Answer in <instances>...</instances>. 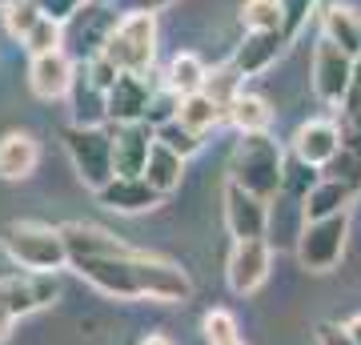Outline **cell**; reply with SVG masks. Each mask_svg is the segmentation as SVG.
<instances>
[{"label": "cell", "instance_id": "28", "mask_svg": "<svg viewBox=\"0 0 361 345\" xmlns=\"http://www.w3.org/2000/svg\"><path fill=\"white\" fill-rule=\"evenodd\" d=\"M241 25L245 32H281V0H245L241 4Z\"/></svg>", "mask_w": 361, "mask_h": 345}, {"label": "cell", "instance_id": "4", "mask_svg": "<svg viewBox=\"0 0 361 345\" xmlns=\"http://www.w3.org/2000/svg\"><path fill=\"white\" fill-rule=\"evenodd\" d=\"M116 73H153L157 61V13H125L116 16V28L101 52Z\"/></svg>", "mask_w": 361, "mask_h": 345}, {"label": "cell", "instance_id": "36", "mask_svg": "<svg viewBox=\"0 0 361 345\" xmlns=\"http://www.w3.org/2000/svg\"><path fill=\"white\" fill-rule=\"evenodd\" d=\"M341 109H345V125L361 133V61L353 68V80H349V92H345V101H341Z\"/></svg>", "mask_w": 361, "mask_h": 345}, {"label": "cell", "instance_id": "38", "mask_svg": "<svg viewBox=\"0 0 361 345\" xmlns=\"http://www.w3.org/2000/svg\"><path fill=\"white\" fill-rule=\"evenodd\" d=\"M125 4V13H157V8H165L173 0H121Z\"/></svg>", "mask_w": 361, "mask_h": 345}, {"label": "cell", "instance_id": "39", "mask_svg": "<svg viewBox=\"0 0 361 345\" xmlns=\"http://www.w3.org/2000/svg\"><path fill=\"white\" fill-rule=\"evenodd\" d=\"M13 325H16V317H13V313H8L4 305H0V345L13 337Z\"/></svg>", "mask_w": 361, "mask_h": 345}, {"label": "cell", "instance_id": "9", "mask_svg": "<svg viewBox=\"0 0 361 345\" xmlns=\"http://www.w3.org/2000/svg\"><path fill=\"white\" fill-rule=\"evenodd\" d=\"M269 269H273V253L265 237H253V241H237L229 253V265H225V277H229L233 293H257L261 285L269 282Z\"/></svg>", "mask_w": 361, "mask_h": 345}, {"label": "cell", "instance_id": "42", "mask_svg": "<svg viewBox=\"0 0 361 345\" xmlns=\"http://www.w3.org/2000/svg\"><path fill=\"white\" fill-rule=\"evenodd\" d=\"M8 4H16V0H0V8H8Z\"/></svg>", "mask_w": 361, "mask_h": 345}, {"label": "cell", "instance_id": "19", "mask_svg": "<svg viewBox=\"0 0 361 345\" xmlns=\"http://www.w3.org/2000/svg\"><path fill=\"white\" fill-rule=\"evenodd\" d=\"M285 44H289L285 32H245V40L233 52V68H237L241 77H261V73L285 52Z\"/></svg>", "mask_w": 361, "mask_h": 345}, {"label": "cell", "instance_id": "40", "mask_svg": "<svg viewBox=\"0 0 361 345\" xmlns=\"http://www.w3.org/2000/svg\"><path fill=\"white\" fill-rule=\"evenodd\" d=\"M345 329H349V337H353V341L361 345V313H357V317H353V321H349Z\"/></svg>", "mask_w": 361, "mask_h": 345}, {"label": "cell", "instance_id": "33", "mask_svg": "<svg viewBox=\"0 0 361 345\" xmlns=\"http://www.w3.org/2000/svg\"><path fill=\"white\" fill-rule=\"evenodd\" d=\"M0 16H4V28H8V37L25 40L28 32H32V25L40 20V8L32 4V0H16V4H8V8H0Z\"/></svg>", "mask_w": 361, "mask_h": 345}, {"label": "cell", "instance_id": "14", "mask_svg": "<svg viewBox=\"0 0 361 345\" xmlns=\"http://www.w3.org/2000/svg\"><path fill=\"white\" fill-rule=\"evenodd\" d=\"M73 77H77V61L65 49L32 56V64H28V85H32V92H37L40 101H61V97H68Z\"/></svg>", "mask_w": 361, "mask_h": 345}, {"label": "cell", "instance_id": "11", "mask_svg": "<svg viewBox=\"0 0 361 345\" xmlns=\"http://www.w3.org/2000/svg\"><path fill=\"white\" fill-rule=\"evenodd\" d=\"M225 225L237 241H253L265 237L269 229V201H261L253 193H245L241 185H225Z\"/></svg>", "mask_w": 361, "mask_h": 345}, {"label": "cell", "instance_id": "32", "mask_svg": "<svg viewBox=\"0 0 361 345\" xmlns=\"http://www.w3.org/2000/svg\"><path fill=\"white\" fill-rule=\"evenodd\" d=\"M177 109H180V97L173 89H165V80L153 89V97H149V109H145V125H169V121H177Z\"/></svg>", "mask_w": 361, "mask_h": 345}, {"label": "cell", "instance_id": "5", "mask_svg": "<svg viewBox=\"0 0 361 345\" xmlns=\"http://www.w3.org/2000/svg\"><path fill=\"white\" fill-rule=\"evenodd\" d=\"M65 149H68L73 169H77V177L92 193L116 177L113 173V125H68Z\"/></svg>", "mask_w": 361, "mask_h": 345}, {"label": "cell", "instance_id": "10", "mask_svg": "<svg viewBox=\"0 0 361 345\" xmlns=\"http://www.w3.org/2000/svg\"><path fill=\"white\" fill-rule=\"evenodd\" d=\"M353 68H357V61L345 56L334 40L322 37L313 49V92L325 104H341L349 92V80H353Z\"/></svg>", "mask_w": 361, "mask_h": 345}, {"label": "cell", "instance_id": "21", "mask_svg": "<svg viewBox=\"0 0 361 345\" xmlns=\"http://www.w3.org/2000/svg\"><path fill=\"white\" fill-rule=\"evenodd\" d=\"M322 37L334 40L337 49L361 61V13L357 8H349V4H329L322 16Z\"/></svg>", "mask_w": 361, "mask_h": 345}, {"label": "cell", "instance_id": "12", "mask_svg": "<svg viewBox=\"0 0 361 345\" xmlns=\"http://www.w3.org/2000/svg\"><path fill=\"white\" fill-rule=\"evenodd\" d=\"M153 141H157V128L145 125V121L113 125V173L116 177H141Z\"/></svg>", "mask_w": 361, "mask_h": 345}, {"label": "cell", "instance_id": "41", "mask_svg": "<svg viewBox=\"0 0 361 345\" xmlns=\"http://www.w3.org/2000/svg\"><path fill=\"white\" fill-rule=\"evenodd\" d=\"M141 345H173V341H169L165 333H149V337H145Z\"/></svg>", "mask_w": 361, "mask_h": 345}, {"label": "cell", "instance_id": "29", "mask_svg": "<svg viewBox=\"0 0 361 345\" xmlns=\"http://www.w3.org/2000/svg\"><path fill=\"white\" fill-rule=\"evenodd\" d=\"M201 333H205V345H245L241 325L229 309H209L201 317Z\"/></svg>", "mask_w": 361, "mask_h": 345}, {"label": "cell", "instance_id": "3", "mask_svg": "<svg viewBox=\"0 0 361 345\" xmlns=\"http://www.w3.org/2000/svg\"><path fill=\"white\" fill-rule=\"evenodd\" d=\"M4 257L20 265L25 273H61L68 265V249L61 237V225L52 229L44 221H13L0 233Z\"/></svg>", "mask_w": 361, "mask_h": 345}, {"label": "cell", "instance_id": "25", "mask_svg": "<svg viewBox=\"0 0 361 345\" xmlns=\"http://www.w3.org/2000/svg\"><path fill=\"white\" fill-rule=\"evenodd\" d=\"M177 121H180V125H189L193 133H201V137H205L209 128H217L221 121H225V104L213 101V97H209L205 89H201V92H189V97H180Z\"/></svg>", "mask_w": 361, "mask_h": 345}, {"label": "cell", "instance_id": "27", "mask_svg": "<svg viewBox=\"0 0 361 345\" xmlns=\"http://www.w3.org/2000/svg\"><path fill=\"white\" fill-rule=\"evenodd\" d=\"M205 77L209 68L197 52H177L169 61V73H165V89H173L177 97H189V92H201L205 89Z\"/></svg>", "mask_w": 361, "mask_h": 345}, {"label": "cell", "instance_id": "22", "mask_svg": "<svg viewBox=\"0 0 361 345\" xmlns=\"http://www.w3.org/2000/svg\"><path fill=\"white\" fill-rule=\"evenodd\" d=\"M349 201H353V189L345 181L322 177V181H313V189L301 201V221H322V217H334V213H345Z\"/></svg>", "mask_w": 361, "mask_h": 345}, {"label": "cell", "instance_id": "20", "mask_svg": "<svg viewBox=\"0 0 361 345\" xmlns=\"http://www.w3.org/2000/svg\"><path fill=\"white\" fill-rule=\"evenodd\" d=\"M68 104H73V125H109L104 89L92 85L85 64H77V77H73V89H68Z\"/></svg>", "mask_w": 361, "mask_h": 345}, {"label": "cell", "instance_id": "6", "mask_svg": "<svg viewBox=\"0 0 361 345\" xmlns=\"http://www.w3.org/2000/svg\"><path fill=\"white\" fill-rule=\"evenodd\" d=\"M345 237H349V209L322 221H305L301 233H297V261L310 273H329L345 253Z\"/></svg>", "mask_w": 361, "mask_h": 345}, {"label": "cell", "instance_id": "1", "mask_svg": "<svg viewBox=\"0 0 361 345\" xmlns=\"http://www.w3.org/2000/svg\"><path fill=\"white\" fill-rule=\"evenodd\" d=\"M73 269L101 293L121 297V301L180 305L193 297V282L185 269L165 261V257L141 253V249H125L113 257H85V261H73Z\"/></svg>", "mask_w": 361, "mask_h": 345}, {"label": "cell", "instance_id": "26", "mask_svg": "<svg viewBox=\"0 0 361 345\" xmlns=\"http://www.w3.org/2000/svg\"><path fill=\"white\" fill-rule=\"evenodd\" d=\"M325 173L334 181H345L353 193H361V133L357 128H341V149H337V157L325 165Z\"/></svg>", "mask_w": 361, "mask_h": 345}, {"label": "cell", "instance_id": "8", "mask_svg": "<svg viewBox=\"0 0 361 345\" xmlns=\"http://www.w3.org/2000/svg\"><path fill=\"white\" fill-rule=\"evenodd\" d=\"M56 297H61L56 273H13V277H0V305L13 317H28L37 309H49Z\"/></svg>", "mask_w": 361, "mask_h": 345}, {"label": "cell", "instance_id": "30", "mask_svg": "<svg viewBox=\"0 0 361 345\" xmlns=\"http://www.w3.org/2000/svg\"><path fill=\"white\" fill-rule=\"evenodd\" d=\"M20 44L28 49V56H44V52H56L61 44H65V25H56V20H49V16H40L37 25H32V32H28Z\"/></svg>", "mask_w": 361, "mask_h": 345}, {"label": "cell", "instance_id": "31", "mask_svg": "<svg viewBox=\"0 0 361 345\" xmlns=\"http://www.w3.org/2000/svg\"><path fill=\"white\" fill-rule=\"evenodd\" d=\"M157 141L165 145V149H173L177 157H185V161H189L201 145H205V141H201V133H193V128L180 125V121H169V125L157 128Z\"/></svg>", "mask_w": 361, "mask_h": 345}, {"label": "cell", "instance_id": "23", "mask_svg": "<svg viewBox=\"0 0 361 345\" xmlns=\"http://www.w3.org/2000/svg\"><path fill=\"white\" fill-rule=\"evenodd\" d=\"M225 121H229L237 133H269L273 109H269V101H265V97L241 89L229 104H225Z\"/></svg>", "mask_w": 361, "mask_h": 345}, {"label": "cell", "instance_id": "24", "mask_svg": "<svg viewBox=\"0 0 361 345\" xmlns=\"http://www.w3.org/2000/svg\"><path fill=\"white\" fill-rule=\"evenodd\" d=\"M141 177L149 181V189H157L161 197H169L173 189H180V177H185V157H177L173 149H165L161 141H153Z\"/></svg>", "mask_w": 361, "mask_h": 345}, {"label": "cell", "instance_id": "13", "mask_svg": "<svg viewBox=\"0 0 361 345\" xmlns=\"http://www.w3.org/2000/svg\"><path fill=\"white\" fill-rule=\"evenodd\" d=\"M153 73H121L113 80V89L104 92V101H109V125H133V121H145V109H149V97H153Z\"/></svg>", "mask_w": 361, "mask_h": 345}, {"label": "cell", "instance_id": "34", "mask_svg": "<svg viewBox=\"0 0 361 345\" xmlns=\"http://www.w3.org/2000/svg\"><path fill=\"white\" fill-rule=\"evenodd\" d=\"M313 8H317V0H281V32H285V40H297L301 37V28L310 25V16H313Z\"/></svg>", "mask_w": 361, "mask_h": 345}, {"label": "cell", "instance_id": "18", "mask_svg": "<svg viewBox=\"0 0 361 345\" xmlns=\"http://www.w3.org/2000/svg\"><path fill=\"white\" fill-rule=\"evenodd\" d=\"M40 165V145L32 133L13 128L0 137V181H28Z\"/></svg>", "mask_w": 361, "mask_h": 345}, {"label": "cell", "instance_id": "35", "mask_svg": "<svg viewBox=\"0 0 361 345\" xmlns=\"http://www.w3.org/2000/svg\"><path fill=\"white\" fill-rule=\"evenodd\" d=\"M32 4L40 8V16H49V20H56V25H65V20H73L89 0H32Z\"/></svg>", "mask_w": 361, "mask_h": 345}, {"label": "cell", "instance_id": "37", "mask_svg": "<svg viewBox=\"0 0 361 345\" xmlns=\"http://www.w3.org/2000/svg\"><path fill=\"white\" fill-rule=\"evenodd\" d=\"M317 345H357L353 337H349V329L345 325H317Z\"/></svg>", "mask_w": 361, "mask_h": 345}, {"label": "cell", "instance_id": "17", "mask_svg": "<svg viewBox=\"0 0 361 345\" xmlns=\"http://www.w3.org/2000/svg\"><path fill=\"white\" fill-rule=\"evenodd\" d=\"M97 201L113 213H149L161 205V193L149 189L145 177H113L109 185L97 189Z\"/></svg>", "mask_w": 361, "mask_h": 345}, {"label": "cell", "instance_id": "7", "mask_svg": "<svg viewBox=\"0 0 361 345\" xmlns=\"http://www.w3.org/2000/svg\"><path fill=\"white\" fill-rule=\"evenodd\" d=\"M113 28H116L113 4H92L89 0L73 20H65V44H61V49H65L77 64H85V61H92V56L104 52Z\"/></svg>", "mask_w": 361, "mask_h": 345}, {"label": "cell", "instance_id": "16", "mask_svg": "<svg viewBox=\"0 0 361 345\" xmlns=\"http://www.w3.org/2000/svg\"><path fill=\"white\" fill-rule=\"evenodd\" d=\"M61 237H65V249H68V265L73 261H85V257H113V253L133 249V245L116 241L109 229L89 225V221H68V225H61Z\"/></svg>", "mask_w": 361, "mask_h": 345}, {"label": "cell", "instance_id": "2", "mask_svg": "<svg viewBox=\"0 0 361 345\" xmlns=\"http://www.w3.org/2000/svg\"><path fill=\"white\" fill-rule=\"evenodd\" d=\"M233 185H241L245 193L261 197V201H273L281 193L285 181V153L281 145L273 141L269 133H241V141L233 149Z\"/></svg>", "mask_w": 361, "mask_h": 345}, {"label": "cell", "instance_id": "15", "mask_svg": "<svg viewBox=\"0 0 361 345\" xmlns=\"http://www.w3.org/2000/svg\"><path fill=\"white\" fill-rule=\"evenodd\" d=\"M337 149H341V128L334 121H305L293 133V153L310 169H325L337 157Z\"/></svg>", "mask_w": 361, "mask_h": 345}, {"label": "cell", "instance_id": "43", "mask_svg": "<svg viewBox=\"0 0 361 345\" xmlns=\"http://www.w3.org/2000/svg\"><path fill=\"white\" fill-rule=\"evenodd\" d=\"M92 4H116V0H92Z\"/></svg>", "mask_w": 361, "mask_h": 345}]
</instances>
